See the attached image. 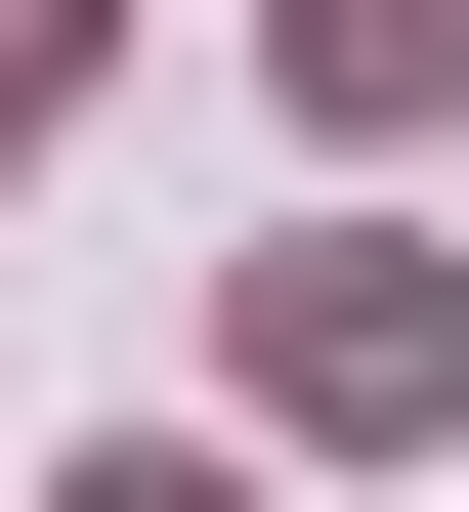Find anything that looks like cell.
<instances>
[{"mask_svg":"<svg viewBox=\"0 0 469 512\" xmlns=\"http://www.w3.org/2000/svg\"><path fill=\"white\" fill-rule=\"evenodd\" d=\"M86 512H256V470H171V427H128V470H86Z\"/></svg>","mask_w":469,"mask_h":512,"instance_id":"obj_4","label":"cell"},{"mask_svg":"<svg viewBox=\"0 0 469 512\" xmlns=\"http://www.w3.org/2000/svg\"><path fill=\"white\" fill-rule=\"evenodd\" d=\"M43 86H86V0H0V128H43Z\"/></svg>","mask_w":469,"mask_h":512,"instance_id":"obj_3","label":"cell"},{"mask_svg":"<svg viewBox=\"0 0 469 512\" xmlns=\"http://www.w3.org/2000/svg\"><path fill=\"white\" fill-rule=\"evenodd\" d=\"M256 427H427V256H384V214L256 256Z\"/></svg>","mask_w":469,"mask_h":512,"instance_id":"obj_1","label":"cell"},{"mask_svg":"<svg viewBox=\"0 0 469 512\" xmlns=\"http://www.w3.org/2000/svg\"><path fill=\"white\" fill-rule=\"evenodd\" d=\"M299 86H342V128H427V86H469V0H299Z\"/></svg>","mask_w":469,"mask_h":512,"instance_id":"obj_2","label":"cell"}]
</instances>
